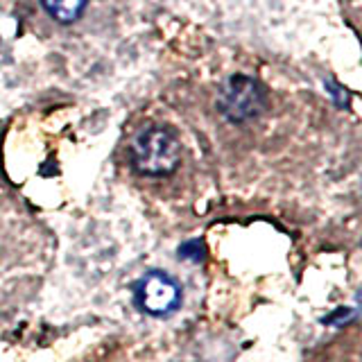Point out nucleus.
<instances>
[{
  "label": "nucleus",
  "instance_id": "1",
  "mask_svg": "<svg viewBox=\"0 0 362 362\" xmlns=\"http://www.w3.org/2000/svg\"><path fill=\"white\" fill-rule=\"evenodd\" d=\"M181 147L168 129L152 127L139 134L132 145V161L143 175H168L179 165Z\"/></svg>",
  "mask_w": 362,
  "mask_h": 362
},
{
  "label": "nucleus",
  "instance_id": "2",
  "mask_svg": "<svg viewBox=\"0 0 362 362\" xmlns=\"http://www.w3.org/2000/svg\"><path fill=\"white\" fill-rule=\"evenodd\" d=\"M136 299H139V305L145 313L168 315L179 305L181 292L170 276L161 274V272H150L136 288Z\"/></svg>",
  "mask_w": 362,
  "mask_h": 362
},
{
  "label": "nucleus",
  "instance_id": "3",
  "mask_svg": "<svg viewBox=\"0 0 362 362\" xmlns=\"http://www.w3.org/2000/svg\"><path fill=\"white\" fill-rule=\"evenodd\" d=\"M90 0H41L43 9L48 11V16L54 23L62 25H73L84 16Z\"/></svg>",
  "mask_w": 362,
  "mask_h": 362
}]
</instances>
